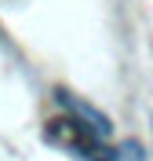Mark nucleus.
<instances>
[{
  "label": "nucleus",
  "mask_w": 153,
  "mask_h": 161,
  "mask_svg": "<svg viewBox=\"0 0 153 161\" xmlns=\"http://www.w3.org/2000/svg\"><path fill=\"white\" fill-rule=\"evenodd\" d=\"M102 161H146V154L139 143H120V147H110L102 154Z\"/></svg>",
  "instance_id": "obj_1"
}]
</instances>
